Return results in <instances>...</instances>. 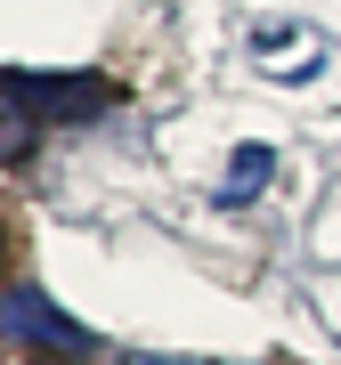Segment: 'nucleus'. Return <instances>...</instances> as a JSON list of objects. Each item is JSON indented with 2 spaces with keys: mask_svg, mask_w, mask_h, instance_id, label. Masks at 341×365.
Here are the masks:
<instances>
[{
  "mask_svg": "<svg viewBox=\"0 0 341 365\" xmlns=\"http://www.w3.org/2000/svg\"><path fill=\"white\" fill-rule=\"evenodd\" d=\"M0 260H9V235H0Z\"/></svg>",
  "mask_w": 341,
  "mask_h": 365,
  "instance_id": "nucleus-6",
  "label": "nucleus"
},
{
  "mask_svg": "<svg viewBox=\"0 0 341 365\" xmlns=\"http://www.w3.org/2000/svg\"><path fill=\"white\" fill-rule=\"evenodd\" d=\"M268 170H276L268 146H236V155H228V179H220V203H252L268 187Z\"/></svg>",
  "mask_w": 341,
  "mask_h": 365,
  "instance_id": "nucleus-3",
  "label": "nucleus"
},
{
  "mask_svg": "<svg viewBox=\"0 0 341 365\" xmlns=\"http://www.w3.org/2000/svg\"><path fill=\"white\" fill-rule=\"evenodd\" d=\"M0 341H33V349H57V357H81L90 349V333L73 325V317H57L41 292H0Z\"/></svg>",
  "mask_w": 341,
  "mask_h": 365,
  "instance_id": "nucleus-1",
  "label": "nucleus"
},
{
  "mask_svg": "<svg viewBox=\"0 0 341 365\" xmlns=\"http://www.w3.org/2000/svg\"><path fill=\"white\" fill-rule=\"evenodd\" d=\"M122 365H203V357H146L138 349V357H122Z\"/></svg>",
  "mask_w": 341,
  "mask_h": 365,
  "instance_id": "nucleus-4",
  "label": "nucleus"
},
{
  "mask_svg": "<svg viewBox=\"0 0 341 365\" xmlns=\"http://www.w3.org/2000/svg\"><path fill=\"white\" fill-rule=\"evenodd\" d=\"M33 365H73V357H33Z\"/></svg>",
  "mask_w": 341,
  "mask_h": 365,
  "instance_id": "nucleus-5",
  "label": "nucleus"
},
{
  "mask_svg": "<svg viewBox=\"0 0 341 365\" xmlns=\"http://www.w3.org/2000/svg\"><path fill=\"white\" fill-rule=\"evenodd\" d=\"M33 138H41V106L16 90L9 73H0V163H25V155H33Z\"/></svg>",
  "mask_w": 341,
  "mask_h": 365,
  "instance_id": "nucleus-2",
  "label": "nucleus"
}]
</instances>
